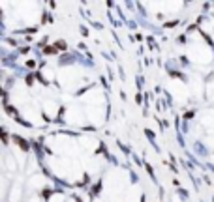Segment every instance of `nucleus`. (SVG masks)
<instances>
[{"label": "nucleus", "mask_w": 214, "mask_h": 202, "mask_svg": "<svg viewBox=\"0 0 214 202\" xmlns=\"http://www.w3.org/2000/svg\"><path fill=\"white\" fill-rule=\"evenodd\" d=\"M15 140L21 144V148H23V150H28V146H27V142H25V140H21V139H15Z\"/></svg>", "instance_id": "1"}, {"label": "nucleus", "mask_w": 214, "mask_h": 202, "mask_svg": "<svg viewBox=\"0 0 214 202\" xmlns=\"http://www.w3.org/2000/svg\"><path fill=\"white\" fill-rule=\"evenodd\" d=\"M56 47H58V49H66V45H64V41H58V43H56Z\"/></svg>", "instance_id": "2"}]
</instances>
